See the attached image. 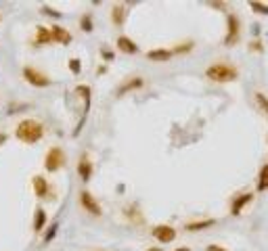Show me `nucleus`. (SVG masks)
<instances>
[{
  "instance_id": "412c9836",
  "label": "nucleus",
  "mask_w": 268,
  "mask_h": 251,
  "mask_svg": "<svg viewBox=\"0 0 268 251\" xmlns=\"http://www.w3.org/2000/svg\"><path fill=\"white\" fill-rule=\"evenodd\" d=\"M193 48V42H187V44H178L176 48H172V52L174 54H185V52H189Z\"/></svg>"
},
{
  "instance_id": "1a4fd4ad",
  "label": "nucleus",
  "mask_w": 268,
  "mask_h": 251,
  "mask_svg": "<svg viewBox=\"0 0 268 251\" xmlns=\"http://www.w3.org/2000/svg\"><path fill=\"white\" fill-rule=\"evenodd\" d=\"M251 199H253V195H251L249 191H247V193H239L237 197L233 199V203H231V214H233V216H239V214H241V209H243Z\"/></svg>"
},
{
  "instance_id": "2eb2a0df",
  "label": "nucleus",
  "mask_w": 268,
  "mask_h": 251,
  "mask_svg": "<svg viewBox=\"0 0 268 251\" xmlns=\"http://www.w3.org/2000/svg\"><path fill=\"white\" fill-rule=\"evenodd\" d=\"M216 222L211 220V218H207V220H197V222H189V224H185V228L189 230V232H197V230H205V228H209V226H214Z\"/></svg>"
},
{
  "instance_id": "f3484780",
  "label": "nucleus",
  "mask_w": 268,
  "mask_h": 251,
  "mask_svg": "<svg viewBox=\"0 0 268 251\" xmlns=\"http://www.w3.org/2000/svg\"><path fill=\"white\" fill-rule=\"evenodd\" d=\"M126 19V7L124 5H114L111 7V21L114 25H122Z\"/></svg>"
},
{
  "instance_id": "6ab92c4d",
  "label": "nucleus",
  "mask_w": 268,
  "mask_h": 251,
  "mask_svg": "<svg viewBox=\"0 0 268 251\" xmlns=\"http://www.w3.org/2000/svg\"><path fill=\"white\" fill-rule=\"evenodd\" d=\"M258 191H268V163L262 165L258 174Z\"/></svg>"
},
{
  "instance_id": "9d476101",
  "label": "nucleus",
  "mask_w": 268,
  "mask_h": 251,
  "mask_svg": "<svg viewBox=\"0 0 268 251\" xmlns=\"http://www.w3.org/2000/svg\"><path fill=\"white\" fill-rule=\"evenodd\" d=\"M78 176L84 180V182H88L90 176H92V163L88 159V155H82L80 161H78Z\"/></svg>"
},
{
  "instance_id": "aec40b11",
  "label": "nucleus",
  "mask_w": 268,
  "mask_h": 251,
  "mask_svg": "<svg viewBox=\"0 0 268 251\" xmlns=\"http://www.w3.org/2000/svg\"><path fill=\"white\" fill-rule=\"evenodd\" d=\"M253 99H256V103H258V107L264 111V115L268 117V96L264 94V92H256V94H253Z\"/></svg>"
},
{
  "instance_id": "393cba45",
  "label": "nucleus",
  "mask_w": 268,
  "mask_h": 251,
  "mask_svg": "<svg viewBox=\"0 0 268 251\" xmlns=\"http://www.w3.org/2000/svg\"><path fill=\"white\" fill-rule=\"evenodd\" d=\"M69 67H72L74 74H78V72H80V61H78V59H72V61H69Z\"/></svg>"
},
{
  "instance_id": "b1692460",
  "label": "nucleus",
  "mask_w": 268,
  "mask_h": 251,
  "mask_svg": "<svg viewBox=\"0 0 268 251\" xmlns=\"http://www.w3.org/2000/svg\"><path fill=\"white\" fill-rule=\"evenodd\" d=\"M82 27H84V30H86V32H90V30H92L90 15H84V17H82Z\"/></svg>"
},
{
  "instance_id": "20e7f679",
  "label": "nucleus",
  "mask_w": 268,
  "mask_h": 251,
  "mask_svg": "<svg viewBox=\"0 0 268 251\" xmlns=\"http://www.w3.org/2000/svg\"><path fill=\"white\" fill-rule=\"evenodd\" d=\"M23 78L27 80V84H32V86H36V88H46V86H50V78L46 76V74H42V72H38L36 67H23Z\"/></svg>"
},
{
  "instance_id": "f8f14e48",
  "label": "nucleus",
  "mask_w": 268,
  "mask_h": 251,
  "mask_svg": "<svg viewBox=\"0 0 268 251\" xmlns=\"http://www.w3.org/2000/svg\"><path fill=\"white\" fill-rule=\"evenodd\" d=\"M118 50H122L126 54H136L138 52V46H136V42L130 40L128 36H120L118 38Z\"/></svg>"
},
{
  "instance_id": "39448f33",
  "label": "nucleus",
  "mask_w": 268,
  "mask_h": 251,
  "mask_svg": "<svg viewBox=\"0 0 268 251\" xmlns=\"http://www.w3.org/2000/svg\"><path fill=\"white\" fill-rule=\"evenodd\" d=\"M65 165V153L63 149L59 147H52L48 153H46V159H44V167L48 172H57Z\"/></svg>"
},
{
  "instance_id": "bb28decb",
  "label": "nucleus",
  "mask_w": 268,
  "mask_h": 251,
  "mask_svg": "<svg viewBox=\"0 0 268 251\" xmlns=\"http://www.w3.org/2000/svg\"><path fill=\"white\" fill-rule=\"evenodd\" d=\"M205 251H227V249H224V247H220V245H209Z\"/></svg>"
},
{
  "instance_id": "dca6fc26",
  "label": "nucleus",
  "mask_w": 268,
  "mask_h": 251,
  "mask_svg": "<svg viewBox=\"0 0 268 251\" xmlns=\"http://www.w3.org/2000/svg\"><path fill=\"white\" fill-rule=\"evenodd\" d=\"M36 32H38V34H36V44H50V42H55V40H52V32L48 30V27L40 25Z\"/></svg>"
},
{
  "instance_id": "4be33fe9",
  "label": "nucleus",
  "mask_w": 268,
  "mask_h": 251,
  "mask_svg": "<svg viewBox=\"0 0 268 251\" xmlns=\"http://www.w3.org/2000/svg\"><path fill=\"white\" fill-rule=\"evenodd\" d=\"M249 50H251V52H262V50H264L262 40H253V42H249Z\"/></svg>"
},
{
  "instance_id": "f03ea898",
  "label": "nucleus",
  "mask_w": 268,
  "mask_h": 251,
  "mask_svg": "<svg viewBox=\"0 0 268 251\" xmlns=\"http://www.w3.org/2000/svg\"><path fill=\"white\" fill-rule=\"evenodd\" d=\"M17 138L27 145H32V143H38L42 136H44V128H42V123L36 121V119H23L19 126H17V130H15Z\"/></svg>"
},
{
  "instance_id": "c756f323",
  "label": "nucleus",
  "mask_w": 268,
  "mask_h": 251,
  "mask_svg": "<svg viewBox=\"0 0 268 251\" xmlns=\"http://www.w3.org/2000/svg\"><path fill=\"white\" fill-rule=\"evenodd\" d=\"M147 251H162V249H159V247H149Z\"/></svg>"
},
{
  "instance_id": "a211bd4d",
  "label": "nucleus",
  "mask_w": 268,
  "mask_h": 251,
  "mask_svg": "<svg viewBox=\"0 0 268 251\" xmlns=\"http://www.w3.org/2000/svg\"><path fill=\"white\" fill-rule=\"evenodd\" d=\"M44 224H46V212L42 207H38L36 209V220H34V230L40 232L42 228H44Z\"/></svg>"
},
{
  "instance_id": "9b49d317",
  "label": "nucleus",
  "mask_w": 268,
  "mask_h": 251,
  "mask_svg": "<svg viewBox=\"0 0 268 251\" xmlns=\"http://www.w3.org/2000/svg\"><path fill=\"white\" fill-rule=\"evenodd\" d=\"M145 84V80L143 78H138V76H134V78H130V80H126L122 86L118 88V96H122V94H126V92H130V90H136V88H140Z\"/></svg>"
},
{
  "instance_id": "6e6552de",
  "label": "nucleus",
  "mask_w": 268,
  "mask_h": 251,
  "mask_svg": "<svg viewBox=\"0 0 268 251\" xmlns=\"http://www.w3.org/2000/svg\"><path fill=\"white\" fill-rule=\"evenodd\" d=\"M32 184H34V193H36V197L46 199L48 195H50V184H48V180H46L44 176H34Z\"/></svg>"
},
{
  "instance_id": "f257e3e1",
  "label": "nucleus",
  "mask_w": 268,
  "mask_h": 251,
  "mask_svg": "<svg viewBox=\"0 0 268 251\" xmlns=\"http://www.w3.org/2000/svg\"><path fill=\"white\" fill-rule=\"evenodd\" d=\"M205 76L211 82H218V84H227V82H235L239 78V69L233 63L227 61H218V63H211L205 69Z\"/></svg>"
},
{
  "instance_id": "a878e982",
  "label": "nucleus",
  "mask_w": 268,
  "mask_h": 251,
  "mask_svg": "<svg viewBox=\"0 0 268 251\" xmlns=\"http://www.w3.org/2000/svg\"><path fill=\"white\" fill-rule=\"evenodd\" d=\"M55 232H57V224H55V226H50V230H48V234H46V239H44V241H46V243H48V241H52V239H55Z\"/></svg>"
},
{
  "instance_id": "7ed1b4c3",
  "label": "nucleus",
  "mask_w": 268,
  "mask_h": 251,
  "mask_svg": "<svg viewBox=\"0 0 268 251\" xmlns=\"http://www.w3.org/2000/svg\"><path fill=\"white\" fill-rule=\"evenodd\" d=\"M241 40V21L235 13L227 15V36H224V44L227 46H235L237 42Z\"/></svg>"
},
{
  "instance_id": "423d86ee",
  "label": "nucleus",
  "mask_w": 268,
  "mask_h": 251,
  "mask_svg": "<svg viewBox=\"0 0 268 251\" xmlns=\"http://www.w3.org/2000/svg\"><path fill=\"white\" fill-rule=\"evenodd\" d=\"M80 203H82V207L86 209V212L90 214V216H103V207L98 205V201L92 197V195L88 193V191H82L80 193Z\"/></svg>"
},
{
  "instance_id": "cd10ccee",
  "label": "nucleus",
  "mask_w": 268,
  "mask_h": 251,
  "mask_svg": "<svg viewBox=\"0 0 268 251\" xmlns=\"http://www.w3.org/2000/svg\"><path fill=\"white\" fill-rule=\"evenodd\" d=\"M7 141V134H3V132H0V145H3Z\"/></svg>"
},
{
  "instance_id": "ddd939ff",
  "label": "nucleus",
  "mask_w": 268,
  "mask_h": 251,
  "mask_svg": "<svg viewBox=\"0 0 268 251\" xmlns=\"http://www.w3.org/2000/svg\"><path fill=\"white\" fill-rule=\"evenodd\" d=\"M50 32H52V40L55 42H61V44H69V42H72V34H69L61 25H52Z\"/></svg>"
},
{
  "instance_id": "5701e85b",
  "label": "nucleus",
  "mask_w": 268,
  "mask_h": 251,
  "mask_svg": "<svg viewBox=\"0 0 268 251\" xmlns=\"http://www.w3.org/2000/svg\"><path fill=\"white\" fill-rule=\"evenodd\" d=\"M251 9L256 13H264V15H268V5H262V3H251Z\"/></svg>"
},
{
  "instance_id": "4468645a",
  "label": "nucleus",
  "mask_w": 268,
  "mask_h": 251,
  "mask_svg": "<svg viewBox=\"0 0 268 251\" xmlns=\"http://www.w3.org/2000/svg\"><path fill=\"white\" fill-rule=\"evenodd\" d=\"M172 50H168V48H155V50H149L147 52V59L149 61H168V59H172Z\"/></svg>"
},
{
  "instance_id": "0eeeda50",
  "label": "nucleus",
  "mask_w": 268,
  "mask_h": 251,
  "mask_svg": "<svg viewBox=\"0 0 268 251\" xmlns=\"http://www.w3.org/2000/svg\"><path fill=\"white\" fill-rule=\"evenodd\" d=\"M151 234H153L159 243H172V241L176 239V230H174L172 226H168V224H157V226L151 230Z\"/></svg>"
},
{
  "instance_id": "c85d7f7f",
  "label": "nucleus",
  "mask_w": 268,
  "mask_h": 251,
  "mask_svg": "<svg viewBox=\"0 0 268 251\" xmlns=\"http://www.w3.org/2000/svg\"><path fill=\"white\" fill-rule=\"evenodd\" d=\"M174 251H191L189 247H178V249H174Z\"/></svg>"
}]
</instances>
